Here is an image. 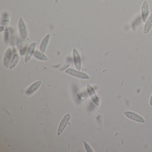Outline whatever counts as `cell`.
Segmentation results:
<instances>
[{
  "label": "cell",
  "instance_id": "obj_9",
  "mask_svg": "<svg viewBox=\"0 0 152 152\" xmlns=\"http://www.w3.org/2000/svg\"><path fill=\"white\" fill-rule=\"evenodd\" d=\"M42 83V82L41 80H38L34 83L26 91V95L28 96H31V95L34 94L40 87Z\"/></svg>",
  "mask_w": 152,
  "mask_h": 152
},
{
  "label": "cell",
  "instance_id": "obj_7",
  "mask_svg": "<svg viewBox=\"0 0 152 152\" xmlns=\"http://www.w3.org/2000/svg\"><path fill=\"white\" fill-rule=\"evenodd\" d=\"M124 115L129 119L140 123H145V120L140 115L134 112L126 111L124 113Z\"/></svg>",
  "mask_w": 152,
  "mask_h": 152
},
{
  "label": "cell",
  "instance_id": "obj_5",
  "mask_svg": "<svg viewBox=\"0 0 152 152\" xmlns=\"http://www.w3.org/2000/svg\"><path fill=\"white\" fill-rule=\"evenodd\" d=\"M149 6L148 2L147 1H145L143 2L141 8V19L143 23H145L149 15Z\"/></svg>",
  "mask_w": 152,
  "mask_h": 152
},
{
  "label": "cell",
  "instance_id": "obj_6",
  "mask_svg": "<svg viewBox=\"0 0 152 152\" xmlns=\"http://www.w3.org/2000/svg\"><path fill=\"white\" fill-rule=\"evenodd\" d=\"M87 90L88 94L89 95L93 103L96 105L98 106L99 105V99L98 97L97 96L93 87L90 84H87Z\"/></svg>",
  "mask_w": 152,
  "mask_h": 152
},
{
  "label": "cell",
  "instance_id": "obj_11",
  "mask_svg": "<svg viewBox=\"0 0 152 152\" xmlns=\"http://www.w3.org/2000/svg\"><path fill=\"white\" fill-rule=\"evenodd\" d=\"M12 50H11V49L10 48L6 51L5 56H4V60H3L4 66L7 68L10 67L11 58H12Z\"/></svg>",
  "mask_w": 152,
  "mask_h": 152
},
{
  "label": "cell",
  "instance_id": "obj_4",
  "mask_svg": "<svg viewBox=\"0 0 152 152\" xmlns=\"http://www.w3.org/2000/svg\"><path fill=\"white\" fill-rule=\"evenodd\" d=\"M70 118H71V115L69 113L66 114L64 116L59 124V126H58L57 132V135L58 136L61 135L63 131L64 130L69 123Z\"/></svg>",
  "mask_w": 152,
  "mask_h": 152
},
{
  "label": "cell",
  "instance_id": "obj_12",
  "mask_svg": "<svg viewBox=\"0 0 152 152\" xmlns=\"http://www.w3.org/2000/svg\"><path fill=\"white\" fill-rule=\"evenodd\" d=\"M152 27V13L150 14L148 18L145 23V26L143 29V33L145 34L148 33Z\"/></svg>",
  "mask_w": 152,
  "mask_h": 152
},
{
  "label": "cell",
  "instance_id": "obj_17",
  "mask_svg": "<svg viewBox=\"0 0 152 152\" xmlns=\"http://www.w3.org/2000/svg\"><path fill=\"white\" fill-rule=\"evenodd\" d=\"M149 104L151 106H152V94L150 97V99H149Z\"/></svg>",
  "mask_w": 152,
  "mask_h": 152
},
{
  "label": "cell",
  "instance_id": "obj_15",
  "mask_svg": "<svg viewBox=\"0 0 152 152\" xmlns=\"http://www.w3.org/2000/svg\"><path fill=\"white\" fill-rule=\"evenodd\" d=\"M83 144H84V147L86 149V151L88 152H93V149L91 148L89 145L87 143L86 141H83Z\"/></svg>",
  "mask_w": 152,
  "mask_h": 152
},
{
  "label": "cell",
  "instance_id": "obj_14",
  "mask_svg": "<svg viewBox=\"0 0 152 152\" xmlns=\"http://www.w3.org/2000/svg\"><path fill=\"white\" fill-rule=\"evenodd\" d=\"M19 60V56L17 54H15L10 62V69H12L15 68L18 64Z\"/></svg>",
  "mask_w": 152,
  "mask_h": 152
},
{
  "label": "cell",
  "instance_id": "obj_3",
  "mask_svg": "<svg viewBox=\"0 0 152 152\" xmlns=\"http://www.w3.org/2000/svg\"><path fill=\"white\" fill-rule=\"evenodd\" d=\"M73 57L75 66L78 71H80L82 68V61L79 51L76 49H73Z\"/></svg>",
  "mask_w": 152,
  "mask_h": 152
},
{
  "label": "cell",
  "instance_id": "obj_16",
  "mask_svg": "<svg viewBox=\"0 0 152 152\" xmlns=\"http://www.w3.org/2000/svg\"><path fill=\"white\" fill-rule=\"evenodd\" d=\"M69 66H70V64L65 65L63 67H61L59 69V71H61V72H63V71H65V70H67Z\"/></svg>",
  "mask_w": 152,
  "mask_h": 152
},
{
  "label": "cell",
  "instance_id": "obj_2",
  "mask_svg": "<svg viewBox=\"0 0 152 152\" xmlns=\"http://www.w3.org/2000/svg\"><path fill=\"white\" fill-rule=\"evenodd\" d=\"M65 72L74 77H77L82 80H89L90 79L89 76L87 74L73 68H68L66 70Z\"/></svg>",
  "mask_w": 152,
  "mask_h": 152
},
{
  "label": "cell",
  "instance_id": "obj_8",
  "mask_svg": "<svg viewBox=\"0 0 152 152\" xmlns=\"http://www.w3.org/2000/svg\"><path fill=\"white\" fill-rule=\"evenodd\" d=\"M36 45L37 44L35 42H32L30 44L28 49H27V52H26L25 58V63H27L31 58L33 55H34V54L35 52Z\"/></svg>",
  "mask_w": 152,
  "mask_h": 152
},
{
  "label": "cell",
  "instance_id": "obj_18",
  "mask_svg": "<svg viewBox=\"0 0 152 152\" xmlns=\"http://www.w3.org/2000/svg\"><path fill=\"white\" fill-rule=\"evenodd\" d=\"M101 1H104V0H101Z\"/></svg>",
  "mask_w": 152,
  "mask_h": 152
},
{
  "label": "cell",
  "instance_id": "obj_1",
  "mask_svg": "<svg viewBox=\"0 0 152 152\" xmlns=\"http://www.w3.org/2000/svg\"><path fill=\"white\" fill-rule=\"evenodd\" d=\"M18 29L22 39L24 41L26 40L28 37V30L26 24L23 18H20L18 21Z\"/></svg>",
  "mask_w": 152,
  "mask_h": 152
},
{
  "label": "cell",
  "instance_id": "obj_13",
  "mask_svg": "<svg viewBox=\"0 0 152 152\" xmlns=\"http://www.w3.org/2000/svg\"><path fill=\"white\" fill-rule=\"evenodd\" d=\"M34 56L35 58L39 59L41 61H47L48 60V58L46 55H44V53L39 52L38 51H36L34 52Z\"/></svg>",
  "mask_w": 152,
  "mask_h": 152
},
{
  "label": "cell",
  "instance_id": "obj_10",
  "mask_svg": "<svg viewBox=\"0 0 152 152\" xmlns=\"http://www.w3.org/2000/svg\"><path fill=\"white\" fill-rule=\"evenodd\" d=\"M50 38V34H48L44 37L39 47L40 51L42 53H45L46 52V50L47 49L48 45Z\"/></svg>",
  "mask_w": 152,
  "mask_h": 152
}]
</instances>
